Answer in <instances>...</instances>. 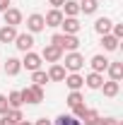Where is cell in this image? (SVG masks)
<instances>
[{
  "label": "cell",
  "mask_w": 123,
  "mask_h": 125,
  "mask_svg": "<svg viewBox=\"0 0 123 125\" xmlns=\"http://www.w3.org/2000/svg\"><path fill=\"white\" fill-rule=\"evenodd\" d=\"M51 43L53 46H58L61 51H77L80 48V39L77 36H73V34H53L51 36Z\"/></svg>",
  "instance_id": "6da1fadb"
},
{
  "label": "cell",
  "mask_w": 123,
  "mask_h": 125,
  "mask_svg": "<svg viewBox=\"0 0 123 125\" xmlns=\"http://www.w3.org/2000/svg\"><path fill=\"white\" fill-rule=\"evenodd\" d=\"M22 101L24 104H41L44 101V87H39V84H31L27 89H22Z\"/></svg>",
  "instance_id": "7a4b0ae2"
},
{
  "label": "cell",
  "mask_w": 123,
  "mask_h": 125,
  "mask_svg": "<svg viewBox=\"0 0 123 125\" xmlns=\"http://www.w3.org/2000/svg\"><path fill=\"white\" fill-rule=\"evenodd\" d=\"M82 67H85V58H82L77 51L65 53V70H70V72H80Z\"/></svg>",
  "instance_id": "3957f363"
},
{
  "label": "cell",
  "mask_w": 123,
  "mask_h": 125,
  "mask_svg": "<svg viewBox=\"0 0 123 125\" xmlns=\"http://www.w3.org/2000/svg\"><path fill=\"white\" fill-rule=\"evenodd\" d=\"M22 67H27L29 72L41 70V55H39V53H34V51H27V53H24V58H22Z\"/></svg>",
  "instance_id": "277c9868"
},
{
  "label": "cell",
  "mask_w": 123,
  "mask_h": 125,
  "mask_svg": "<svg viewBox=\"0 0 123 125\" xmlns=\"http://www.w3.org/2000/svg\"><path fill=\"white\" fill-rule=\"evenodd\" d=\"M27 29H29V34H39V31H44V29H46L44 15H39V12L29 15V17H27Z\"/></svg>",
  "instance_id": "5b68a950"
},
{
  "label": "cell",
  "mask_w": 123,
  "mask_h": 125,
  "mask_svg": "<svg viewBox=\"0 0 123 125\" xmlns=\"http://www.w3.org/2000/svg\"><path fill=\"white\" fill-rule=\"evenodd\" d=\"M41 60H46V62H61L63 60V51L58 46H53V43H48V46L44 48V53H41Z\"/></svg>",
  "instance_id": "8992f818"
},
{
  "label": "cell",
  "mask_w": 123,
  "mask_h": 125,
  "mask_svg": "<svg viewBox=\"0 0 123 125\" xmlns=\"http://www.w3.org/2000/svg\"><path fill=\"white\" fill-rule=\"evenodd\" d=\"M15 46L17 51H22V53H27V51H31L34 48V34H17V39H15Z\"/></svg>",
  "instance_id": "52a82bcc"
},
{
  "label": "cell",
  "mask_w": 123,
  "mask_h": 125,
  "mask_svg": "<svg viewBox=\"0 0 123 125\" xmlns=\"http://www.w3.org/2000/svg\"><path fill=\"white\" fill-rule=\"evenodd\" d=\"M63 82L68 84V89H70V92H80V89L85 87V77H82V75H77V72L65 75V79H63Z\"/></svg>",
  "instance_id": "ba28073f"
},
{
  "label": "cell",
  "mask_w": 123,
  "mask_h": 125,
  "mask_svg": "<svg viewBox=\"0 0 123 125\" xmlns=\"http://www.w3.org/2000/svg\"><path fill=\"white\" fill-rule=\"evenodd\" d=\"M61 27H63L61 34H73V36H77V31H80V27H82V24L77 22V17H63Z\"/></svg>",
  "instance_id": "9c48e42d"
},
{
  "label": "cell",
  "mask_w": 123,
  "mask_h": 125,
  "mask_svg": "<svg viewBox=\"0 0 123 125\" xmlns=\"http://www.w3.org/2000/svg\"><path fill=\"white\" fill-rule=\"evenodd\" d=\"M48 82H63L65 79V67H63L61 62H53L51 67H48Z\"/></svg>",
  "instance_id": "30bf717a"
},
{
  "label": "cell",
  "mask_w": 123,
  "mask_h": 125,
  "mask_svg": "<svg viewBox=\"0 0 123 125\" xmlns=\"http://www.w3.org/2000/svg\"><path fill=\"white\" fill-rule=\"evenodd\" d=\"M2 15H5V24H7V27H17V24H22V12L15 10V7H7Z\"/></svg>",
  "instance_id": "8fae6325"
},
{
  "label": "cell",
  "mask_w": 123,
  "mask_h": 125,
  "mask_svg": "<svg viewBox=\"0 0 123 125\" xmlns=\"http://www.w3.org/2000/svg\"><path fill=\"white\" fill-rule=\"evenodd\" d=\"M17 39V27H0V43H15Z\"/></svg>",
  "instance_id": "7c38bea8"
},
{
  "label": "cell",
  "mask_w": 123,
  "mask_h": 125,
  "mask_svg": "<svg viewBox=\"0 0 123 125\" xmlns=\"http://www.w3.org/2000/svg\"><path fill=\"white\" fill-rule=\"evenodd\" d=\"M111 27H113V22H111L109 17H99V19L94 22V31H97L99 36H104V34H111Z\"/></svg>",
  "instance_id": "4fadbf2b"
},
{
  "label": "cell",
  "mask_w": 123,
  "mask_h": 125,
  "mask_svg": "<svg viewBox=\"0 0 123 125\" xmlns=\"http://www.w3.org/2000/svg\"><path fill=\"white\" fill-rule=\"evenodd\" d=\"M44 22H46V27H61V22H63V12L53 7V10H48V12H46Z\"/></svg>",
  "instance_id": "5bb4252c"
},
{
  "label": "cell",
  "mask_w": 123,
  "mask_h": 125,
  "mask_svg": "<svg viewBox=\"0 0 123 125\" xmlns=\"http://www.w3.org/2000/svg\"><path fill=\"white\" fill-rule=\"evenodd\" d=\"M109 58H104V55H92V60H89V65H92V72H106L109 67Z\"/></svg>",
  "instance_id": "9a60e30c"
},
{
  "label": "cell",
  "mask_w": 123,
  "mask_h": 125,
  "mask_svg": "<svg viewBox=\"0 0 123 125\" xmlns=\"http://www.w3.org/2000/svg\"><path fill=\"white\" fill-rule=\"evenodd\" d=\"M19 70H22V60L19 58H7L5 60V75L15 77V75H19Z\"/></svg>",
  "instance_id": "2e32d148"
},
{
  "label": "cell",
  "mask_w": 123,
  "mask_h": 125,
  "mask_svg": "<svg viewBox=\"0 0 123 125\" xmlns=\"http://www.w3.org/2000/svg\"><path fill=\"white\" fill-rule=\"evenodd\" d=\"M85 84H87L89 89H101V84H104V75H101V72H89V75L85 77Z\"/></svg>",
  "instance_id": "e0dca14e"
},
{
  "label": "cell",
  "mask_w": 123,
  "mask_h": 125,
  "mask_svg": "<svg viewBox=\"0 0 123 125\" xmlns=\"http://www.w3.org/2000/svg\"><path fill=\"white\" fill-rule=\"evenodd\" d=\"M99 118H101V115H99V111H94V108H87L85 113H82L80 123H82V125H97V123H99Z\"/></svg>",
  "instance_id": "ac0fdd59"
},
{
  "label": "cell",
  "mask_w": 123,
  "mask_h": 125,
  "mask_svg": "<svg viewBox=\"0 0 123 125\" xmlns=\"http://www.w3.org/2000/svg\"><path fill=\"white\" fill-rule=\"evenodd\" d=\"M101 89H104V96L113 99V96H118V92H121V84H118V82H113V79H109V82L101 84Z\"/></svg>",
  "instance_id": "d6986e66"
},
{
  "label": "cell",
  "mask_w": 123,
  "mask_h": 125,
  "mask_svg": "<svg viewBox=\"0 0 123 125\" xmlns=\"http://www.w3.org/2000/svg\"><path fill=\"white\" fill-rule=\"evenodd\" d=\"M106 72H109V77L113 79V82H121V77H123V62H109Z\"/></svg>",
  "instance_id": "ffe728a7"
},
{
  "label": "cell",
  "mask_w": 123,
  "mask_h": 125,
  "mask_svg": "<svg viewBox=\"0 0 123 125\" xmlns=\"http://www.w3.org/2000/svg\"><path fill=\"white\" fill-rule=\"evenodd\" d=\"M80 15V5L75 0H65L63 2V17H77Z\"/></svg>",
  "instance_id": "44dd1931"
},
{
  "label": "cell",
  "mask_w": 123,
  "mask_h": 125,
  "mask_svg": "<svg viewBox=\"0 0 123 125\" xmlns=\"http://www.w3.org/2000/svg\"><path fill=\"white\" fill-rule=\"evenodd\" d=\"M118 43H121V41H118L113 34H104V36H101V46H104V51H116Z\"/></svg>",
  "instance_id": "7402d4cb"
},
{
  "label": "cell",
  "mask_w": 123,
  "mask_h": 125,
  "mask_svg": "<svg viewBox=\"0 0 123 125\" xmlns=\"http://www.w3.org/2000/svg\"><path fill=\"white\" fill-rule=\"evenodd\" d=\"M77 5H80V12H85V15H94L97 7H99L97 0H82V2H77Z\"/></svg>",
  "instance_id": "603a6c76"
},
{
  "label": "cell",
  "mask_w": 123,
  "mask_h": 125,
  "mask_svg": "<svg viewBox=\"0 0 123 125\" xmlns=\"http://www.w3.org/2000/svg\"><path fill=\"white\" fill-rule=\"evenodd\" d=\"M53 125H82V123L77 120L73 113H63V115H58V118H56V123H53Z\"/></svg>",
  "instance_id": "cb8c5ba5"
},
{
  "label": "cell",
  "mask_w": 123,
  "mask_h": 125,
  "mask_svg": "<svg viewBox=\"0 0 123 125\" xmlns=\"http://www.w3.org/2000/svg\"><path fill=\"white\" fill-rule=\"evenodd\" d=\"M65 104H68L70 108H75V106H80V104H85V96H82L80 92H70L68 99H65Z\"/></svg>",
  "instance_id": "d4e9b609"
},
{
  "label": "cell",
  "mask_w": 123,
  "mask_h": 125,
  "mask_svg": "<svg viewBox=\"0 0 123 125\" xmlns=\"http://www.w3.org/2000/svg\"><path fill=\"white\" fill-rule=\"evenodd\" d=\"M7 104H10V108H22V104H24V101H22V94L17 92H10V96H7Z\"/></svg>",
  "instance_id": "484cf974"
},
{
  "label": "cell",
  "mask_w": 123,
  "mask_h": 125,
  "mask_svg": "<svg viewBox=\"0 0 123 125\" xmlns=\"http://www.w3.org/2000/svg\"><path fill=\"white\" fill-rule=\"evenodd\" d=\"M31 82L39 84V87H44V84L48 82V75L44 72V70H34V72H31Z\"/></svg>",
  "instance_id": "4316f807"
},
{
  "label": "cell",
  "mask_w": 123,
  "mask_h": 125,
  "mask_svg": "<svg viewBox=\"0 0 123 125\" xmlns=\"http://www.w3.org/2000/svg\"><path fill=\"white\" fill-rule=\"evenodd\" d=\"M5 115H7V118H10V120H12V123H19V120H24V115H22V111H19V108H10V111H7V113H5Z\"/></svg>",
  "instance_id": "83f0119b"
},
{
  "label": "cell",
  "mask_w": 123,
  "mask_h": 125,
  "mask_svg": "<svg viewBox=\"0 0 123 125\" xmlns=\"http://www.w3.org/2000/svg\"><path fill=\"white\" fill-rule=\"evenodd\" d=\"M10 111V104H7V96L5 94H0V115H5Z\"/></svg>",
  "instance_id": "f1b7e54d"
},
{
  "label": "cell",
  "mask_w": 123,
  "mask_h": 125,
  "mask_svg": "<svg viewBox=\"0 0 123 125\" xmlns=\"http://www.w3.org/2000/svg\"><path fill=\"white\" fill-rule=\"evenodd\" d=\"M111 34L121 41V39H123V24H113V27H111Z\"/></svg>",
  "instance_id": "f546056e"
},
{
  "label": "cell",
  "mask_w": 123,
  "mask_h": 125,
  "mask_svg": "<svg viewBox=\"0 0 123 125\" xmlns=\"http://www.w3.org/2000/svg\"><path fill=\"white\" fill-rule=\"evenodd\" d=\"M97 125H121V120L118 118H99Z\"/></svg>",
  "instance_id": "4dcf8cb0"
},
{
  "label": "cell",
  "mask_w": 123,
  "mask_h": 125,
  "mask_svg": "<svg viewBox=\"0 0 123 125\" xmlns=\"http://www.w3.org/2000/svg\"><path fill=\"white\" fill-rule=\"evenodd\" d=\"M63 2H65V0H48V5H53L56 10H61V7H63Z\"/></svg>",
  "instance_id": "1f68e13d"
},
{
  "label": "cell",
  "mask_w": 123,
  "mask_h": 125,
  "mask_svg": "<svg viewBox=\"0 0 123 125\" xmlns=\"http://www.w3.org/2000/svg\"><path fill=\"white\" fill-rule=\"evenodd\" d=\"M34 125H53V123H51V120H46V118H39Z\"/></svg>",
  "instance_id": "d6a6232c"
},
{
  "label": "cell",
  "mask_w": 123,
  "mask_h": 125,
  "mask_svg": "<svg viewBox=\"0 0 123 125\" xmlns=\"http://www.w3.org/2000/svg\"><path fill=\"white\" fill-rule=\"evenodd\" d=\"M7 5H10V0H0V12H5V10H7Z\"/></svg>",
  "instance_id": "836d02e7"
},
{
  "label": "cell",
  "mask_w": 123,
  "mask_h": 125,
  "mask_svg": "<svg viewBox=\"0 0 123 125\" xmlns=\"http://www.w3.org/2000/svg\"><path fill=\"white\" fill-rule=\"evenodd\" d=\"M17 125H34V123H29V120H19Z\"/></svg>",
  "instance_id": "e575fe53"
}]
</instances>
